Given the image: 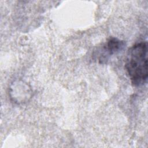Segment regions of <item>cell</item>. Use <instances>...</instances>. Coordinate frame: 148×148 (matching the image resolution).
<instances>
[{
    "label": "cell",
    "instance_id": "cell-2",
    "mask_svg": "<svg viewBox=\"0 0 148 148\" xmlns=\"http://www.w3.org/2000/svg\"><path fill=\"white\" fill-rule=\"evenodd\" d=\"M124 46V42L115 38H110L107 42L103 49L105 54L111 56L118 53Z\"/></svg>",
    "mask_w": 148,
    "mask_h": 148
},
{
    "label": "cell",
    "instance_id": "cell-1",
    "mask_svg": "<svg viewBox=\"0 0 148 148\" xmlns=\"http://www.w3.org/2000/svg\"><path fill=\"white\" fill-rule=\"evenodd\" d=\"M125 68L134 86H140L146 82L148 77L146 42L138 43L128 50Z\"/></svg>",
    "mask_w": 148,
    "mask_h": 148
}]
</instances>
